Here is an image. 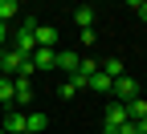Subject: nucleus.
<instances>
[{
	"instance_id": "nucleus-18",
	"label": "nucleus",
	"mask_w": 147,
	"mask_h": 134,
	"mask_svg": "<svg viewBox=\"0 0 147 134\" xmlns=\"http://www.w3.org/2000/svg\"><path fill=\"white\" fill-rule=\"evenodd\" d=\"M119 134H139V130H135V122H127V126H119Z\"/></svg>"
},
{
	"instance_id": "nucleus-8",
	"label": "nucleus",
	"mask_w": 147,
	"mask_h": 134,
	"mask_svg": "<svg viewBox=\"0 0 147 134\" xmlns=\"http://www.w3.org/2000/svg\"><path fill=\"white\" fill-rule=\"evenodd\" d=\"M12 93H16V106H33V85H29V77H12Z\"/></svg>"
},
{
	"instance_id": "nucleus-2",
	"label": "nucleus",
	"mask_w": 147,
	"mask_h": 134,
	"mask_svg": "<svg viewBox=\"0 0 147 134\" xmlns=\"http://www.w3.org/2000/svg\"><path fill=\"white\" fill-rule=\"evenodd\" d=\"M110 93H115V102H123V106H127V102H135V98H139V81L123 73V77L110 81Z\"/></svg>"
},
{
	"instance_id": "nucleus-11",
	"label": "nucleus",
	"mask_w": 147,
	"mask_h": 134,
	"mask_svg": "<svg viewBox=\"0 0 147 134\" xmlns=\"http://www.w3.org/2000/svg\"><path fill=\"white\" fill-rule=\"evenodd\" d=\"M0 106L16 110V93H12V77H0Z\"/></svg>"
},
{
	"instance_id": "nucleus-5",
	"label": "nucleus",
	"mask_w": 147,
	"mask_h": 134,
	"mask_svg": "<svg viewBox=\"0 0 147 134\" xmlns=\"http://www.w3.org/2000/svg\"><path fill=\"white\" fill-rule=\"evenodd\" d=\"M0 130H4V134H25V110H4Z\"/></svg>"
},
{
	"instance_id": "nucleus-3",
	"label": "nucleus",
	"mask_w": 147,
	"mask_h": 134,
	"mask_svg": "<svg viewBox=\"0 0 147 134\" xmlns=\"http://www.w3.org/2000/svg\"><path fill=\"white\" fill-rule=\"evenodd\" d=\"M78 65H82V53H78V49H61L57 61H53V69H61L65 77H74V73H78Z\"/></svg>"
},
{
	"instance_id": "nucleus-19",
	"label": "nucleus",
	"mask_w": 147,
	"mask_h": 134,
	"mask_svg": "<svg viewBox=\"0 0 147 134\" xmlns=\"http://www.w3.org/2000/svg\"><path fill=\"white\" fill-rule=\"evenodd\" d=\"M4 41H8V25L0 21V45H4Z\"/></svg>"
},
{
	"instance_id": "nucleus-15",
	"label": "nucleus",
	"mask_w": 147,
	"mask_h": 134,
	"mask_svg": "<svg viewBox=\"0 0 147 134\" xmlns=\"http://www.w3.org/2000/svg\"><path fill=\"white\" fill-rule=\"evenodd\" d=\"M16 12H21V4H16V0H0V21H4V25L12 21Z\"/></svg>"
},
{
	"instance_id": "nucleus-9",
	"label": "nucleus",
	"mask_w": 147,
	"mask_h": 134,
	"mask_svg": "<svg viewBox=\"0 0 147 134\" xmlns=\"http://www.w3.org/2000/svg\"><path fill=\"white\" fill-rule=\"evenodd\" d=\"M45 126H49V118L41 110H25V134H41Z\"/></svg>"
},
{
	"instance_id": "nucleus-4",
	"label": "nucleus",
	"mask_w": 147,
	"mask_h": 134,
	"mask_svg": "<svg viewBox=\"0 0 147 134\" xmlns=\"http://www.w3.org/2000/svg\"><path fill=\"white\" fill-rule=\"evenodd\" d=\"M21 65H25V57L16 53V49L4 45V57H0V77H16V73H21Z\"/></svg>"
},
{
	"instance_id": "nucleus-13",
	"label": "nucleus",
	"mask_w": 147,
	"mask_h": 134,
	"mask_svg": "<svg viewBox=\"0 0 147 134\" xmlns=\"http://www.w3.org/2000/svg\"><path fill=\"white\" fill-rule=\"evenodd\" d=\"M127 118H131V122L147 118V98H135V102H127Z\"/></svg>"
},
{
	"instance_id": "nucleus-12",
	"label": "nucleus",
	"mask_w": 147,
	"mask_h": 134,
	"mask_svg": "<svg viewBox=\"0 0 147 134\" xmlns=\"http://www.w3.org/2000/svg\"><path fill=\"white\" fill-rule=\"evenodd\" d=\"M98 69L106 73L110 81H115V77H123V61H119V57H106V61H98Z\"/></svg>"
},
{
	"instance_id": "nucleus-7",
	"label": "nucleus",
	"mask_w": 147,
	"mask_h": 134,
	"mask_svg": "<svg viewBox=\"0 0 147 134\" xmlns=\"http://www.w3.org/2000/svg\"><path fill=\"white\" fill-rule=\"evenodd\" d=\"M29 61H33V69H53V61H57V49H33V57H29Z\"/></svg>"
},
{
	"instance_id": "nucleus-20",
	"label": "nucleus",
	"mask_w": 147,
	"mask_h": 134,
	"mask_svg": "<svg viewBox=\"0 0 147 134\" xmlns=\"http://www.w3.org/2000/svg\"><path fill=\"white\" fill-rule=\"evenodd\" d=\"M135 130H139V134H147V118H139V122H135Z\"/></svg>"
},
{
	"instance_id": "nucleus-14",
	"label": "nucleus",
	"mask_w": 147,
	"mask_h": 134,
	"mask_svg": "<svg viewBox=\"0 0 147 134\" xmlns=\"http://www.w3.org/2000/svg\"><path fill=\"white\" fill-rule=\"evenodd\" d=\"M86 89H94V93H110V77H106L102 69H98L94 77H90V85H86Z\"/></svg>"
},
{
	"instance_id": "nucleus-1",
	"label": "nucleus",
	"mask_w": 147,
	"mask_h": 134,
	"mask_svg": "<svg viewBox=\"0 0 147 134\" xmlns=\"http://www.w3.org/2000/svg\"><path fill=\"white\" fill-rule=\"evenodd\" d=\"M131 118H127V106L123 102H110L106 114H102V134H119V126H127Z\"/></svg>"
},
{
	"instance_id": "nucleus-6",
	"label": "nucleus",
	"mask_w": 147,
	"mask_h": 134,
	"mask_svg": "<svg viewBox=\"0 0 147 134\" xmlns=\"http://www.w3.org/2000/svg\"><path fill=\"white\" fill-rule=\"evenodd\" d=\"M37 49H57V29L53 25H37Z\"/></svg>"
},
{
	"instance_id": "nucleus-21",
	"label": "nucleus",
	"mask_w": 147,
	"mask_h": 134,
	"mask_svg": "<svg viewBox=\"0 0 147 134\" xmlns=\"http://www.w3.org/2000/svg\"><path fill=\"white\" fill-rule=\"evenodd\" d=\"M0 134H4V130H0Z\"/></svg>"
},
{
	"instance_id": "nucleus-17",
	"label": "nucleus",
	"mask_w": 147,
	"mask_h": 134,
	"mask_svg": "<svg viewBox=\"0 0 147 134\" xmlns=\"http://www.w3.org/2000/svg\"><path fill=\"white\" fill-rule=\"evenodd\" d=\"M74 93H78V85H74V81H69V77H65V81H61V98H65V102H69V98H74Z\"/></svg>"
},
{
	"instance_id": "nucleus-16",
	"label": "nucleus",
	"mask_w": 147,
	"mask_h": 134,
	"mask_svg": "<svg viewBox=\"0 0 147 134\" xmlns=\"http://www.w3.org/2000/svg\"><path fill=\"white\" fill-rule=\"evenodd\" d=\"M127 8H135V16H139V21H147V0H131Z\"/></svg>"
},
{
	"instance_id": "nucleus-10",
	"label": "nucleus",
	"mask_w": 147,
	"mask_h": 134,
	"mask_svg": "<svg viewBox=\"0 0 147 134\" xmlns=\"http://www.w3.org/2000/svg\"><path fill=\"white\" fill-rule=\"evenodd\" d=\"M74 25H78L82 33H86V29H94V8H90V4H82V8H74Z\"/></svg>"
}]
</instances>
